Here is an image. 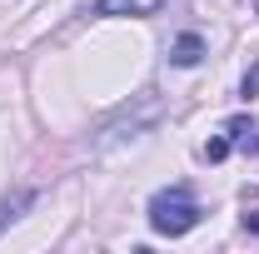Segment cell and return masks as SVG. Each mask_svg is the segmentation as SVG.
Returning <instances> with one entry per match:
<instances>
[{
  "mask_svg": "<svg viewBox=\"0 0 259 254\" xmlns=\"http://www.w3.org/2000/svg\"><path fill=\"white\" fill-rule=\"evenodd\" d=\"M244 229H249V234H259V209H249V215H244Z\"/></svg>",
  "mask_w": 259,
  "mask_h": 254,
  "instance_id": "ba28073f",
  "label": "cell"
},
{
  "mask_svg": "<svg viewBox=\"0 0 259 254\" xmlns=\"http://www.w3.org/2000/svg\"><path fill=\"white\" fill-rule=\"evenodd\" d=\"M30 199H35V190H15L10 199H0V229H5V224L15 220L20 209H30Z\"/></svg>",
  "mask_w": 259,
  "mask_h": 254,
  "instance_id": "5b68a950",
  "label": "cell"
},
{
  "mask_svg": "<svg viewBox=\"0 0 259 254\" xmlns=\"http://www.w3.org/2000/svg\"><path fill=\"white\" fill-rule=\"evenodd\" d=\"M225 155H229V140H225V135L204 145V159H209V164H220V159H225Z\"/></svg>",
  "mask_w": 259,
  "mask_h": 254,
  "instance_id": "8992f818",
  "label": "cell"
},
{
  "mask_svg": "<svg viewBox=\"0 0 259 254\" xmlns=\"http://www.w3.org/2000/svg\"><path fill=\"white\" fill-rule=\"evenodd\" d=\"M199 60H204V40H199L194 30H185L175 45H169V65H199Z\"/></svg>",
  "mask_w": 259,
  "mask_h": 254,
  "instance_id": "3957f363",
  "label": "cell"
},
{
  "mask_svg": "<svg viewBox=\"0 0 259 254\" xmlns=\"http://www.w3.org/2000/svg\"><path fill=\"white\" fill-rule=\"evenodd\" d=\"M225 140L229 145H239V150H259V130L244 120V115H234V120H225Z\"/></svg>",
  "mask_w": 259,
  "mask_h": 254,
  "instance_id": "277c9868",
  "label": "cell"
},
{
  "mask_svg": "<svg viewBox=\"0 0 259 254\" xmlns=\"http://www.w3.org/2000/svg\"><path fill=\"white\" fill-rule=\"evenodd\" d=\"M239 95H244V100H249V95H259V65L249 70V75H244V85H239Z\"/></svg>",
  "mask_w": 259,
  "mask_h": 254,
  "instance_id": "52a82bcc",
  "label": "cell"
},
{
  "mask_svg": "<svg viewBox=\"0 0 259 254\" xmlns=\"http://www.w3.org/2000/svg\"><path fill=\"white\" fill-rule=\"evenodd\" d=\"M194 224H199V199H194L190 185H169L150 199V229L155 234H190Z\"/></svg>",
  "mask_w": 259,
  "mask_h": 254,
  "instance_id": "6da1fadb",
  "label": "cell"
},
{
  "mask_svg": "<svg viewBox=\"0 0 259 254\" xmlns=\"http://www.w3.org/2000/svg\"><path fill=\"white\" fill-rule=\"evenodd\" d=\"M100 15H160L164 0H100Z\"/></svg>",
  "mask_w": 259,
  "mask_h": 254,
  "instance_id": "7a4b0ae2",
  "label": "cell"
}]
</instances>
